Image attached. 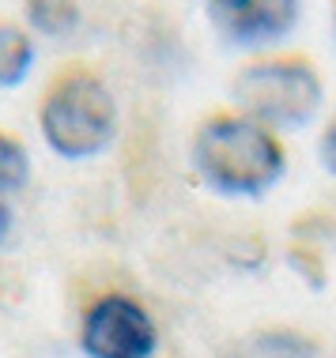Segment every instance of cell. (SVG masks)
<instances>
[{"instance_id": "cell-1", "label": "cell", "mask_w": 336, "mask_h": 358, "mask_svg": "<svg viewBox=\"0 0 336 358\" xmlns=\"http://www.w3.org/2000/svg\"><path fill=\"white\" fill-rule=\"evenodd\" d=\"M197 181L227 200H261L287 173V148L280 132L246 117L242 110H216L200 117L189 140Z\"/></svg>"}, {"instance_id": "cell-2", "label": "cell", "mask_w": 336, "mask_h": 358, "mask_svg": "<svg viewBox=\"0 0 336 358\" xmlns=\"http://www.w3.org/2000/svg\"><path fill=\"white\" fill-rule=\"evenodd\" d=\"M38 136L57 159L88 162L118 140L121 110L113 87L102 80L99 69L72 61L50 76L38 94Z\"/></svg>"}, {"instance_id": "cell-3", "label": "cell", "mask_w": 336, "mask_h": 358, "mask_svg": "<svg viewBox=\"0 0 336 358\" xmlns=\"http://www.w3.org/2000/svg\"><path fill=\"white\" fill-rule=\"evenodd\" d=\"M234 110L280 129H306L325 106V83L310 57L302 53H257L230 80Z\"/></svg>"}, {"instance_id": "cell-4", "label": "cell", "mask_w": 336, "mask_h": 358, "mask_svg": "<svg viewBox=\"0 0 336 358\" xmlns=\"http://www.w3.org/2000/svg\"><path fill=\"white\" fill-rule=\"evenodd\" d=\"M159 328L140 298L106 290L80 317V351L88 358H155Z\"/></svg>"}, {"instance_id": "cell-5", "label": "cell", "mask_w": 336, "mask_h": 358, "mask_svg": "<svg viewBox=\"0 0 336 358\" xmlns=\"http://www.w3.org/2000/svg\"><path fill=\"white\" fill-rule=\"evenodd\" d=\"M204 15L227 45L242 53H272L302 19V0H204Z\"/></svg>"}, {"instance_id": "cell-6", "label": "cell", "mask_w": 336, "mask_h": 358, "mask_svg": "<svg viewBox=\"0 0 336 358\" xmlns=\"http://www.w3.org/2000/svg\"><path fill=\"white\" fill-rule=\"evenodd\" d=\"M38 61V38L19 19H0V91H15L31 80Z\"/></svg>"}, {"instance_id": "cell-7", "label": "cell", "mask_w": 336, "mask_h": 358, "mask_svg": "<svg viewBox=\"0 0 336 358\" xmlns=\"http://www.w3.org/2000/svg\"><path fill=\"white\" fill-rule=\"evenodd\" d=\"M19 8H23V27L34 38L64 42L83 27L80 0H19Z\"/></svg>"}, {"instance_id": "cell-8", "label": "cell", "mask_w": 336, "mask_h": 358, "mask_svg": "<svg viewBox=\"0 0 336 358\" xmlns=\"http://www.w3.org/2000/svg\"><path fill=\"white\" fill-rule=\"evenodd\" d=\"M31 181V151L15 132L0 129V200L27 189Z\"/></svg>"}, {"instance_id": "cell-9", "label": "cell", "mask_w": 336, "mask_h": 358, "mask_svg": "<svg viewBox=\"0 0 336 358\" xmlns=\"http://www.w3.org/2000/svg\"><path fill=\"white\" fill-rule=\"evenodd\" d=\"M318 159H321V166L336 178V113L325 121V129L318 136Z\"/></svg>"}, {"instance_id": "cell-10", "label": "cell", "mask_w": 336, "mask_h": 358, "mask_svg": "<svg viewBox=\"0 0 336 358\" xmlns=\"http://www.w3.org/2000/svg\"><path fill=\"white\" fill-rule=\"evenodd\" d=\"M8 230H12V208H8V200H0V241L8 238Z\"/></svg>"}]
</instances>
